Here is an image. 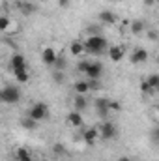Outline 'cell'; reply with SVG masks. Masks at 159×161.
<instances>
[{"label":"cell","instance_id":"obj_1","mask_svg":"<svg viewBox=\"0 0 159 161\" xmlns=\"http://www.w3.org/2000/svg\"><path fill=\"white\" fill-rule=\"evenodd\" d=\"M84 47H86V53L88 54H103V53H109V43L105 38L97 36V34H90L86 40H84Z\"/></svg>","mask_w":159,"mask_h":161},{"label":"cell","instance_id":"obj_2","mask_svg":"<svg viewBox=\"0 0 159 161\" xmlns=\"http://www.w3.org/2000/svg\"><path fill=\"white\" fill-rule=\"evenodd\" d=\"M0 99H2L4 103H8V105H15V103L21 99V90H19V86H15V84H6V86L0 90Z\"/></svg>","mask_w":159,"mask_h":161},{"label":"cell","instance_id":"obj_3","mask_svg":"<svg viewBox=\"0 0 159 161\" xmlns=\"http://www.w3.org/2000/svg\"><path fill=\"white\" fill-rule=\"evenodd\" d=\"M97 129H99V137L103 141H111V139H114L118 135V127L111 120H101V124L97 125Z\"/></svg>","mask_w":159,"mask_h":161},{"label":"cell","instance_id":"obj_4","mask_svg":"<svg viewBox=\"0 0 159 161\" xmlns=\"http://www.w3.org/2000/svg\"><path fill=\"white\" fill-rule=\"evenodd\" d=\"M28 116H30V118H34L36 122L45 120V118L49 116V105H47V103H43V101L34 103V105L28 109Z\"/></svg>","mask_w":159,"mask_h":161},{"label":"cell","instance_id":"obj_5","mask_svg":"<svg viewBox=\"0 0 159 161\" xmlns=\"http://www.w3.org/2000/svg\"><path fill=\"white\" fill-rule=\"evenodd\" d=\"M109 103H111L109 97H96V99H94V109L97 111V116H99L101 120H107V114L111 113V111H109Z\"/></svg>","mask_w":159,"mask_h":161},{"label":"cell","instance_id":"obj_6","mask_svg":"<svg viewBox=\"0 0 159 161\" xmlns=\"http://www.w3.org/2000/svg\"><path fill=\"white\" fill-rule=\"evenodd\" d=\"M103 73V64L101 62H90L88 69H86V77L88 80H97Z\"/></svg>","mask_w":159,"mask_h":161},{"label":"cell","instance_id":"obj_7","mask_svg":"<svg viewBox=\"0 0 159 161\" xmlns=\"http://www.w3.org/2000/svg\"><path fill=\"white\" fill-rule=\"evenodd\" d=\"M41 60H43L45 66H54L56 60H58V54H56V51L52 47H45L41 51Z\"/></svg>","mask_w":159,"mask_h":161},{"label":"cell","instance_id":"obj_8","mask_svg":"<svg viewBox=\"0 0 159 161\" xmlns=\"http://www.w3.org/2000/svg\"><path fill=\"white\" fill-rule=\"evenodd\" d=\"M92 88H94V80H77L73 84V92L80 94V96H86Z\"/></svg>","mask_w":159,"mask_h":161},{"label":"cell","instance_id":"obj_9","mask_svg":"<svg viewBox=\"0 0 159 161\" xmlns=\"http://www.w3.org/2000/svg\"><path fill=\"white\" fill-rule=\"evenodd\" d=\"M9 66H11L13 71H25L26 69V60H25L23 54H13L11 60H9Z\"/></svg>","mask_w":159,"mask_h":161},{"label":"cell","instance_id":"obj_10","mask_svg":"<svg viewBox=\"0 0 159 161\" xmlns=\"http://www.w3.org/2000/svg\"><path fill=\"white\" fill-rule=\"evenodd\" d=\"M109 58L112 60V62H120L122 58H123V54H125V47L123 45H112V47H109Z\"/></svg>","mask_w":159,"mask_h":161},{"label":"cell","instance_id":"obj_11","mask_svg":"<svg viewBox=\"0 0 159 161\" xmlns=\"http://www.w3.org/2000/svg\"><path fill=\"white\" fill-rule=\"evenodd\" d=\"M148 60V51L142 49V47H137L133 53H131V62L133 64H144Z\"/></svg>","mask_w":159,"mask_h":161},{"label":"cell","instance_id":"obj_12","mask_svg":"<svg viewBox=\"0 0 159 161\" xmlns=\"http://www.w3.org/2000/svg\"><path fill=\"white\" fill-rule=\"evenodd\" d=\"M82 139H84L86 144H96L97 139H99V129H97V127H90V129H86V131L82 133Z\"/></svg>","mask_w":159,"mask_h":161},{"label":"cell","instance_id":"obj_13","mask_svg":"<svg viewBox=\"0 0 159 161\" xmlns=\"http://www.w3.org/2000/svg\"><path fill=\"white\" fill-rule=\"evenodd\" d=\"M86 107H88V99H86V96H80V94H75V97H73V111H86Z\"/></svg>","mask_w":159,"mask_h":161},{"label":"cell","instance_id":"obj_14","mask_svg":"<svg viewBox=\"0 0 159 161\" xmlns=\"http://www.w3.org/2000/svg\"><path fill=\"white\" fill-rule=\"evenodd\" d=\"M99 21L101 23H105V25H114L116 21H118V17L112 13V11H109V9H103V11H99Z\"/></svg>","mask_w":159,"mask_h":161},{"label":"cell","instance_id":"obj_15","mask_svg":"<svg viewBox=\"0 0 159 161\" xmlns=\"http://www.w3.org/2000/svg\"><path fill=\"white\" fill-rule=\"evenodd\" d=\"M68 124L69 125H73V127H80L84 120H82V114H80L79 111H71L69 114H68Z\"/></svg>","mask_w":159,"mask_h":161},{"label":"cell","instance_id":"obj_16","mask_svg":"<svg viewBox=\"0 0 159 161\" xmlns=\"http://www.w3.org/2000/svg\"><path fill=\"white\" fill-rule=\"evenodd\" d=\"M69 53L73 54V56H79V54H82V53H86V47H84V41H71L69 43Z\"/></svg>","mask_w":159,"mask_h":161},{"label":"cell","instance_id":"obj_17","mask_svg":"<svg viewBox=\"0 0 159 161\" xmlns=\"http://www.w3.org/2000/svg\"><path fill=\"white\" fill-rule=\"evenodd\" d=\"M129 28H131V32H133L135 36H139V34H142V32H144L146 25H144V21L135 19V21H131V23H129Z\"/></svg>","mask_w":159,"mask_h":161},{"label":"cell","instance_id":"obj_18","mask_svg":"<svg viewBox=\"0 0 159 161\" xmlns=\"http://www.w3.org/2000/svg\"><path fill=\"white\" fill-rule=\"evenodd\" d=\"M17 8H19V11H21L23 15H26V17H28V15H32V13L36 11V6H34V4H30V2H19V4H17Z\"/></svg>","mask_w":159,"mask_h":161},{"label":"cell","instance_id":"obj_19","mask_svg":"<svg viewBox=\"0 0 159 161\" xmlns=\"http://www.w3.org/2000/svg\"><path fill=\"white\" fill-rule=\"evenodd\" d=\"M15 159L17 161H32V156L26 148H17L15 150Z\"/></svg>","mask_w":159,"mask_h":161},{"label":"cell","instance_id":"obj_20","mask_svg":"<svg viewBox=\"0 0 159 161\" xmlns=\"http://www.w3.org/2000/svg\"><path fill=\"white\" fill-rule=\"evenodd\" d=\"M13 77H15L17 82L25 84V82H28V80H30V73H28V69H25V71H13Z\"/></svg>","mask_w":159,"mask_h":161},{"label":"cell","instance_id":"obj_21","mask_svg":"<svg viewBox=\"0 0 159 161\" xmlns=\"http://www.w3.org/2000/svg\"><path fill=\"white\" fill-rule=\"evenodd\" d=\"M140 92H142L144 96H152V94H156V90H154V88L150 86V82H148L146 79L140 80Z\"/></svg>","mask_w":159,"mask_h":161},{"label":"cell","instance_id":"obj_22","mask_svg":"<svg viewBox=\"0 0 159 161\" xmlns=\"http://www.w3.org/2000/svg\"><path fill=\"white\" fill-rule=\"evenodd\" d=\"M146 80L150 82V86H152L156 92H159V73H152L150 77H146Z\"/></svg>","mask_w":159,"mask_h":161},{"label":"cell","instance_id":"obj_23","mask_svg":"<svg viewBox=\"0 0 159 161\" xmlns=\"http://www.w3.org/2000/svg\"><path fill=\"white\" fill-rule=\"evenodd\" d=\"M23 127H26V129H36L38 127V122L34 120V118H30V116H26V118H23Z\"/></svg>","mask_w":159,"mask_h":161},{"label":"cell","instance_id":"obj_24","mask_svg":"<svg viewBox=\"0 0 159 161\" xmlns=\"http://www.w3.org/2000/svg\"><path fill=\"white\" fill-rule=\"evenodd\" d=\"M109 111H111V113H120V111H122V103H120V101H114V99H111V103H109Z\"/></svg>","mask_w":159,"mask_h":161},{"label":"cell","instance_id":"obj_25","mask_svg":"<svg viewBox=\"0 0 159 161\" xmlns=\"http://www.w3.org/2000/svg\"><path fill=\"white\" fill-rule=\"evenodd\" d=\"M9 23H11V21L8 19V15H2V17H0V30H2V32H6V30H8V26H9Z\"/></svg>","mask_w":159,"mask_h":161},{"label":"cell","instance_id":"obj_26","mask_svg":"<svg viewBox=\"0 0 159 161\" xmlns=\"http://www.w3.org/2000/svg\"><path fill=\"white\" fill-rule=\"evenodd\" d=\"M17 32H19V25H17L15 21H11V23H9V26H8V30H6L4 34L8 36V34H17Z\"/></svg>","mask_w":159,"mask_h":161},{"label":"cell","instance_id":"obj_27","mask_svg":"<svg viewBox=\"0 0 159 161\" xmlns=\"http://www.w3.org/2000/svg\"><path fill=\"white\" fill-rule=\"evenodd\" d=\"M54 68H56L58 71H60V69H64V68H66V58H64V56H58V60H56Z\"/></svg>","mask_w":159,"mask_h":161},{"label":"cell","instance_id":"obj_28","mask_svg":"<svg viewBox=\"0 0 159 161\" xmlns=\"http://www.w3.org/2000/svg\"><path fill=\"white\" fill-rule=\"evenodd\" d=\"M88 66H90V62H86V60H82L77 64V69H79L80 73H86V69H88Z\"/></svg>","mask_w":159,"mask_h":161},{"label":"cell","instance_id":"obj_29","mask_svg":"<svg viewBox=\"0 0 159 161\" xmlns=\"http://www.w3.org/2000/svg\"><path fill=\"white\" fill-rule=\"evenodd\" d=\"M148 38L152 41H157L159 40V32L157 30H148Z\"/></svg>","mask_w":159,"mask_h":161},{"label":"cell","instance_id":"obj_30","mask_svg":"<svg viewBox=\"0 0 159 161\" xmlns=\"http://www.w3.org/2000/svg\"><path fill=\"white\" fill-rule=\"evenodd\" d=\"M52 150H54V154H64V152H66V148H64L62 144H54Z\"/></svg>","mask_w":159,"mask_h":161},{"label":"cell","instance_id":"obj_31","mask_svg":"<svg viewBox=\"0 0 159 161\" xmlns=\"http://www.w3.org/2000/svg\"><path fill=\"white\" fill-rule=\"evenodd\" d=\"M52 77H54V80H56V82H64V73H60V71H56Z\"/></svg>","mask_w":159,"mask_h":161},{"label":"cell","instance_id":"obj_32","mask_svg":"<svg viewBox=\"0 0 159 161\" xmlns=\"http://www.w3.org/2000/svg\"><path fill=\"white\" fill-rule=\"evenodd\" d=\"M58 6L60 8H68L69 6V0H58Z\"/></svg>","mask_w":159,"mask_h":161},{"label":"cell","instance_id":"obj_33","mask_svg":"<svg viewBox=\"0 0 159 161\" xmlns=\"http://www.w3.org/2000/svg\"><path fill=\"white\" fill-rule=\"evenodd\" d=\"M142 2H144V6H150V8H152V6H156V4H157V2H156V0H142Z\"/></svg>","mask_w":159,"mask_h":161},{"label":"cell","instance_id":"obj_34","mask_svg":"<svg viewBox=\"0 0 159 161\" xmlns=\"http://www.w3.org/2000/svg\"><path fill=\"white\" fill-rule=\"evenodd\" d=\"M154 141H156V142H159V125L156 127V131H154Z\"/></svg>","mask_w":159,"mask_h":161},{"label":"cell","instance_id":"obj_35","mask_svg":"<svg viewBox=\"0 0 159 161\" xmlns=\"http://www.w3.org/2000/svg\"><path fill=\"white\" fill-rule=\"evenodd\" d=\"M118 161H133V159H131L129 156H120V158H118Z\"/></svg>","mask_w":159,"mask_h":161},{"label":"cell","instance_id":"obj_36","mask_svg":"<svg viewBox=\"0 0 159 161\" xmlns=\"http://www.w3.org/2000/svg\"><path fill=\"white\" fill-rule=\"evenodd\" d=\"M156 111H157V116H159V103L156 105Z\"/></svg>","mask_w":159,"mask_h":161},{"label":"cell","instance_id":"obj_37","mask_svg":"<svg viewBox=\"0 0 159 161\" xmlns=\"http://www.w3.org/2000/svg\"><path fill=\"white\" fill-rule=\"evenodd\" d=\"M157 62H159V53H157Z\"/></svg>","mask_w":159,"mask_h":161},{"label":"cell","instance_id":"obj_38","mask_svg":"<svg viewBox=\"0 0 159 161\" xmlns=\"http://www.w3.org/2000/svg\"><path fill=\"white\" fill-rule=\"evenodd\" d=\"M156 2H157V4H159V0H156Z\"/></svg>","mask_w":159,"mask_h":161},{"label":"cell","instance_id":"obj_39","mask_svg":"<svg viewBox=\"0 0 159 161\" xmlns=\"http://www.w3.org/2000/svg\"><path fill=\"white\" fill-rule=\"evenodd\" d=\"M41 161H43V159H41Z\"/></svg>","mask_w":159,"mask_h":161}]
</instances>
